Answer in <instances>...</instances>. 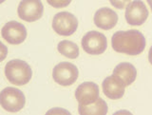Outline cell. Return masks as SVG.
<instances>
[{"instance_id":"6","label":"cell","mask_w":152,"mask_h":115,"mask_svg":"<svg viewBox=\"0 0 152 115\" xmlns=\"http://www.w3.org/2000/svg\"><path fill=\"white\" fill-rule=\"evenodd\" d=\"M83 50L88 54L99 55L106 51L107 48V37L102 32L91 31L86 33L81 41Z\"/></svg>"},{"instance_id":"1","label":"cell","mask_w":152,"mask_h":115,"mask_svg":"<svg viewBox=\"0 0 152 115\" xmlns=\"http://www.w3.org/2000/svg\"><path fill=\"white\" fill-rule=\"evenodd\" d=\"M146 41L144 34L137 30L119 31L112 35V49L120 53L139 55L145 49Z\"/></svg>"},{"instance_id":"7","label":"cell","mask_w":152,"mask_h":115,"mask_svg":"<svg viewBox=\"0 0 152 115\" xmlns=\"http://www.w3.org/2000/svg\"><path fill=\"white\" fill-rule=\"evenodd\" d=\"M44 12V6L41 0H22L17 8L20 19L27 22H34L40 19Z\"/></svg>"},{"instance_id":"8","label":"cell","mask_w":152,"mask_h":115,"mask_svg":"<svg viewBox=\"0 0 152 115\" xmlns=\"http://www.w3.org/2000/svg\"><path fill=\"white\" fill-rule=\"evenodd\" d=\"M126 20L131 26H141L148 17V10L142 0H134L126 8Z\"/></svg>"},{"instance_id":"4","label":"cell","mask_w":152,"mask_h":115,"mask_svg":"<svg viewBox=\"0 0 152 115\" xmlns=\"http://www.w3.org/2000/svg\"><path fill=\"white\" fill-rule=\"evenodd\" d=\"M78 28V20L75 15L69 12L56 13L52 20V29L57 34L69 36L76 31Z\"/></svg>"},{"instance_id":"13","label":"cell","mask_w":152,"mask_h":115,"mask_svg":"<svg viewBox=\"0 0 152 115\" xmlns=\"http://www.w3.org/2000/svg\"><path fill=\"white\" fill-rule=\"evenodd\" d=\"M113 75L118 80H120L125 85V87H127L136 80L137 70L132 64L123 62L115 67V69L113 70Z\"/></svg>"},{"instance_id":"5","label":"cell","mask_w":152,"mask_h":115,"mask_svg":"<svg viewBox=\"0 0 152 115\" xmlns=\"http://www.w3.org/2000/svg\"><path fill=\"white\" fill-rule=\"evenodd\" d=\"M79 70L75 65L69 62H61L57 64L52 70V77L57 84L63 87L71 86L78 78Z\"/></svg>"},{"instance_id":"11","label":"cell","mask_w":152,"mask_h":115,"mask_svg":"<svg viewBox=\"0 0 152 115\" xmlns=\"http://www.w3.org/2000/svg\"><path fill=\"white\" fill-rule=\"evenodd\" d=\"M93 21L95 26L104 31L111 30L118 22V14L109 8H101L95 12Z\"/></svg>"},{"instance_id":"3","label":"cell","mask_w":152,"mask_h":115,"mask_svg":"<svg viewBox=\"0 0 152 115\" xmlns=\"http://www.w3.org/2000/svg\"><path fill=\"white\" fill-rule=\"evenodd\" d=\"M0 104L5 111L10 112H17L25 107L26 98L20 89L8 87L1 92Z\"/></svg>"},{"instance_id":"9","label":"cell","mask_w":152,"mask_h":115,"mask_svg":"<svg viewBox=\"0 0 152 115\" xmlns=\"http://www.w3.org/2000/svg\"><path fill=\"white\" fill-rule=\"evenodd\" d=\"M1 35L12 45H19L27 38V29L17 21H10L3 26Z\"/></svg>"},{"instance_id":"10","label":"cell","mask_w":152,"mask_h":115,"mask_svg":"<svg viewBox=\"0 0 152 115\" xmlns=\"http://www.w3.org/2000/svg\"><path fill=\"white\" fill-rule=\"evenodd\" d=\"M99 87L94 82H84L76 89L75 98L79 105L87 106L94 103L100 97L99 96Z\"/></svg>"},{"instance_id":"19","label":"cell","mask_w":152,"mask_h":115,"mask_svg":"<svg viewBox=\"0 0 152 115\" xmlns=\"http://www.w3.org/2000/svg\"><path fill=\"white\" fill-rule=\"evenodd\" d=\"M146 1H147V3L149 4V6L151 8V11H152V0H146Z\"/></svg>"},{"instance_id":"15","label":"cell","mask_w":152,"mask_h":115,"mask_svg":"<svg viewBox=\"0 0 152 115\" xmlns=\"http://www.w3.org/2000/svg\"><path fill=\"white\" fill-rule=\"evenodd\" d=\"M57 50L61 54L69 59H76L79 56V47L75 43L69 40H63L59 42Z\"/></svg>"},{"instance_id":"18","label":"cell","mask_w":152,"mask_h":115,"mask_svg":"<svg viewBox=\"0 0 152 115\" xmlns=\"http://www.w3.org/2000/svg\"><path fill=\"white\" fill-rule=\"evenodd\" d=\"M148 61H149V63L152 65V46L149 49V52H148Z\"/></svg>"},{"instance_id":"2","label":"cell","mask_w":152,"mask_h":115,"mask_svg":"<svg viewBox=\"0 0 152 115\" xmlns=\"http://www.w3.org/2000/svg\"><path fill=\"white\" fill-rule=\"evenodd\" d=\"M5 74L10 83L15 86H24L31 81L32 70L27 62L13 59L5 66Z\"/></svg>"},{"instance_id":"16","label":"cell","mask_w":152,"mask_h":115,"mask_svg":"<svg viewBox=\"0 0 152 115\" xmlns=\"http://www.w3.org/2000/svg\"><path fill=\"white\" fill-rule=\"evenodd\" d=\"M47 2L49 3L51 7L59 9V8L68 7L70 4L71 0H47Z\"/></svg>"},{"instance_id":"14","label":"cell","mask_w":152,"mask_h":115,"mask_svg":"<svg viewBox=\"0 0 152 115\" xmlns=\"http://www.w3.org/2000/svg\"><path fill=\"white\" fill-rule=\"evenodd\" d=\"M108 111L107 103L102 98H98L94 103H91L87 106L79 105L78 112L81 115H104Z\"/></svg>"},{"instance_id":"12","label":"cell","mask_w":152,"mask_h":115,"mask_svg":"<svg viewBox=\"0 0 152 115\" xmlns=\"http://www.w3.org/2000/svg\"><path fill=\"white\" fill-rule=\"evenodd\" d=\"M104 94L109 99L118 100L121 99L125 94L126 87L120 80H118L113 74L103 81L102 84Z\"/></svg>"},{"instance_id":"17","label":"cell","mask_w":152,"mask_h":115,"mask_svg":"<svg viewBox=\"0 0 152 115\" xmlns=\"http://www.w3.org/2000/svg\"><path fill=\"white\" fill-rule=\"evenodd\" d=\"M109 2L114 8L118 10H123L130 3V0H109Z\"/></svg>"}]
</instances>
